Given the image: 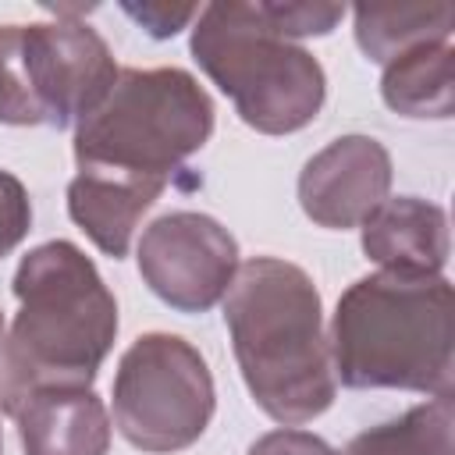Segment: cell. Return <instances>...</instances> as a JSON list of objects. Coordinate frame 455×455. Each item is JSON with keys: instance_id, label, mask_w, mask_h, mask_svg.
I'll use <instances>...</instances> for the list:
<instances>
[{"instance_id": "cell-1", "label": "cell", "mask_w": 455, "mask_h": 455, "mask_svg": "<svg viewBox=\"0 0 455 455\" xmlns=\"http://www.w3.org/2000/svg\"><path fill=\"white\" fill-rule=\"evenodd\" d=\"M224 323L252 402L277 423L323 416L338 395L323 302L313 277L277 256H252L224 295Z\"/></svg>"}, {"instance_id": "cell-2", "label": "cell", "mask_w": 455, "mask_h": 455, "mask_svg": "<svg viewBox=\"0 0 455 455\" xmlns=\"http://www.w3.org/2000/svg\"><path fill=\"white\" fill-rule=\"evenodd\" d=\"M18 313L0 323V409L32 387H89L117 338V302L96 263L64 238L14 270Z\"/></svg>"}, {"instance_id": "cell-3", "label": "cell", "mask_w": 455, "mask_h": 455, "mask_svg": "<svg viewBox=\"0 0 455 455\" xmlns=\"http://www.w3.org/2000/svg\"><path fill=\"white\" fill-rule=\"evenodd\" d=\"M334 380L355 391L451 395L455 295L444 274L377 270L352 281L331 316Z\"/></svg>"}, {"instance_id": "cell-4", "label": "cell", "mask_w": 455, "mask_h": 455, "mask_svg": "<svg viewBox=\"0 0 455 455\" xmlns=\"http://www.w3.org/2000/svg\"><path fill=\"white\" fill-rule=\"evenodd\" d=\"M213 135V100L181 68H117L107 96L75 124L78 171L171 185Z\"/></svg>"}, {"instance_id": "cell-5", "label": "cell", "mask_w": 455, "mask_h": 455, "mask_svg": "<svg viewBox=\"0 0 455 455\" xmlns=\"http://www.w3.org/2000/svg\"><path fill=\"white\" fill-rule=\"evenodd\" d=\"M188 50L235 114L263 135L306 128L327 100L320 60L267 18L263 0L199 7Z\"/></svg>"}, {"instance_id": "cell-6", "label": "cell", "mask_w": 455, "mask_h": 455, "mask_svg": "<svg viewBox=\"0 0 455 455\" xmlns=\"http://www.w3.org/2000/svg\"><path fill=\"white\" fill-rule=\"evenodd\" d=\"M114 78L110 46L85 21L0 25V124H78L107 96Z\"/></svg>"}, {"instance_id": "cell-7", "label": "cell", "mask_w": 455, "mask_h": 455, "mask_svg": "<svg viewBox=\"0 0 455 455\" xmlns=\"http://www.w3.org/2000/svg\"><path fill=\"white\" fill-rule=\"evenodd\" d=\"M110 409L114 427L132 448L149 455L185 451L206 434L217 409L210 366L178 334H142L117 363Z\"/></svg>"}, {"instance_id": "cell-8", "label": "cell", "mask_w": 455, "mask_h": 455, "mask_svg": "<svg viewBox=\"0 0 455 455\" xmlns=\"http://www.w3.org/2000/svg\"><path fill=\"white\" fill-rule=\"evenodd\" d=\"M135 259L160 302L178 313H206L228 295L238 274V242L210 213L174 210L142 231Z\"/></svg>"}, {"instance_id": "cell-9", "label": "cell", "mask_w": 455, "mask_h": 455, "mask_svg": "<svg viewBox=\"0 0 455 455\" xmlns=\"http://www.w3.org/2000/svg\"><path fill=\"white\" fill-rule=\"evenodd\" d=\"M391 192V156L373 135H341L299 174L302 213L334 231L359 228Z\"/></svg>"}, {"instance_id": "cell-10", "label": "cell", "mask_w": 455, "mask_h": 455, "mask_svg": "<svg viewBox=\"0 0 455 455\" xmlns=\"http://www.w3.org/2000/svg\"><path fill=\"white\" fill-rule=\"evenodd\" d=\"M4 412L18 423L25 455H107L110 412L92 387H32Z\"/></svg>"}, {"instance_id": "cell-11", "label": "cell", "mask_w": 455, "mask_h": 455, "mask_svg": "<svg viewBox=\"0 0 455 455\" xmlns=\"http://www.w3.org/2000/svg\"><path fill=\"white\" fill-rule=\"evenodd\" d=\"M359 228H363V252L380 270L412 274V277L444 274L451 235H448V217L437 203H427L419 196H395L384 199Z\"/></svg>"}, {"instance_id": "cell-12", "label": "cell", "mask_w": 455, "mask_h": 455, "mask_svg": "<svg viewBox=\"0 0 455 455\" xmlns=\"http://www.w3.org/2000/svg\"><path fill=\"white\" fill-rule=\"evenodd\" d=\"M164 196V185L110 171H78L68 181V217L110 259L128 256L142 213Z\"/></svg>"}, {"instance_id": "cell-13", "label": "cell", "mask_w": 455, "mask_h": 455, "mask_svg": "<svg viewBox=\"0 0 455 455\" xmlns=\"http://www.w3.org/2000/svg\"><path fill=\"white\" fill-rule=\"evenodd\" d=\"M380 100L416 121H444L455 110V50L451 39L419 43L384 64Z\"/></svg>"}, {"instance_id": "cell-14", "label": "cell", "mask_w": 455, "mask_h": 455, "mask_svg": "<svg viewBox=\"0 0 455 455\" xmlns=\"http://www.w3.org/2000/svg\"><path fill=\"white\" fill-rule=\"evenodd\" d=\"M355 43L373 64H387L419 43L451 39V4H359Z\"/></svg>"}, {"instance_id": "cell-15", "label": "cell", "mask_w": 455, "mask_h": 455, "mask_svg": "<svg viewBox=\"0 0 455 455\" xmlns=\"http://www.w3.org/2000/svg\"><path fill=\"white\" fill-rule=\"evenodd\" d=\"M341 455H455V402L437 395L398 419L355 434Z\"/></svg>"}, {"instance_id": "cell-16", "label": "cell", "mask_w": 455, "mask_h": 455, "mask_svg": "<svg viewBox=\"0 0 455 455\" xmlns=\"http://www.w3.org/2000/svg\"><path fill=\"white\" fill-rule=\"evenodd\" d=\"M267 18L288 36V39H306V36H327L334 25L345 18V4H320V0H263Z\"/></svg>"}, {"instance_id": "cell-17", "label": "cell", "mask_w": 455, "mask_h": 455, "mask_svg": "<svg viewBox=\"0 0 455 455\" xmlns=\"http://www.w3.org/2000/svg\"><path fill=\"white\" fill-rule=\"evenodd\" d=\"M28 228H32L28 192L11 171H0V259L28 235Z\"/></svg>"}, {"instance_id": "cell-18", "label": "cell", "mask_w": 455, "mask_h": 455, "mask_svg": "<svg viewBox=\"0 0 455 455\" xmlns=\"http://www.w3.org/2000/svg\"><path fill=\"white\" fill-rule=\"evenodd\" d=\"M245 455H338V451L323 437H316L309 430L281 427V430H270V434L256 437Z\"/></svg>"}, {"instance_id": "cell-19", "label": "cell", "mask_w": 455, "mask_h": 455, "mask_svg": "<svg viewBox=\"0 0 455 455\" xmlns=\"http://www.w3.org/2000/svg\"><path fill=\"white\" fill-rule=\"evenodd\" d=\"M124 14L135 18L153 39H171L178 36L192 18H199V7H171V4H124Z\"/></svg>"}, {"instance_id": "cell-20", "label": "cell", "mask_w": 455, "mask_h": 455, "mask_svg": "<svg viewBox=\"0 0 455 455\" xmlns=\"http://www.w3.org/2000/svg\"><path fill=\"white\" fill-rule=\"evenodd\" d=\"M0 451H4V437H0Z\"/></svg>"}, {"instance_id": "cell-21", "label": "cell", "mask_w": 455, "mask_h": 455, "mask_svg": "<svg viewBox=\"0 0 455 455\" xmlns=\"http://www.w3.org/2000/svg\"><path fill=\"white\" fill-rule=\"evenodd\" d=\"M0 323H4V316H0Z\"/></svg>"}]
</instances>
